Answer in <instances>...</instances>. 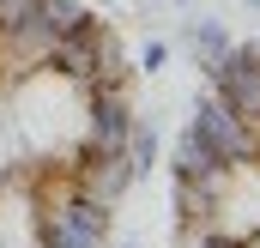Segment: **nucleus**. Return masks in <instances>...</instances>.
I'll list each match as a JSON object with an SVG mask.
<instances>
[{
  "label": "nucleus",
  "mask_w": 260,
  "mask_h": 248,
  "mask_svg": "<svg viewBox=\"0 0 260 248\" xmlns=\"http://www.w3.org/2000/svg\"><path fill=\"white\" fill-rule=\"evenodd\" d=\"M103 248H139V242H133V236H127V242H115V236H103Z\"/></svg>",
  "instance_id": "obj_5"
},
{
  "label": "nucleus",
  "mask_w": 260,
  "mask_h": 248,
  "mask_svg": "<svg viewBox=\"0 0 260 248\" xmlns=\"http://www.w3.org/2000/svg\"><path fill=\"white\" fill-rule=\"evenodd\" d=\"M194 127L218 145V158H224V170H260V121H248V115H236L218 91L212 97H200L194 109Z\"/></svg>",
  "instance_id": "obj_1"
},
{
  "label": "nucleus",
  "mask_w": 260,
  "mask_h": 248,
  "mask_svg": "<svg viewBox=\"0 0 260 248\" xmlns=\"http://www.w3.org/2000/svg\"><path fill=\"white\" fill-rule=\"evenodd\" d=\"M188 37H194V49H206V55H200L206 67H212L218 55H224V49H230V37H224V24H194Z\"/></svg>",
  "instance_id": "obj_4"
},
{
  "label": "nucleus",
  "mask_w": 260,
  "mask_h": 248,
  "mask_svg": "<svg viewBox=\"0 0 260 248\" xmlns=\"http://www.w3.org/2000/svg\"><path fill=\"white\" fill-rule=\"evenodd\" d=\"M212 170H224V158H218V145L188 121V133L176 139V176H212Z\"/></svg>",
  "instance_id": "obj_2"
},
{
  "label": "nucleus",
  "mask_w": 260,
  "mask_h": 248,
  "mask_svg": "<svg viewBox=\"0 0 260 248\" xmlns=\"http://www.w3.org/2000/svg\"><path fill=\"white\" fill-rule=\"evenodd\" d=\"M127 158H133V170H139V176L157 164V133H151L145 121H133V133H127Z\"/></svg>",
  "instance_id": "obj_3"
}]
</instances>
